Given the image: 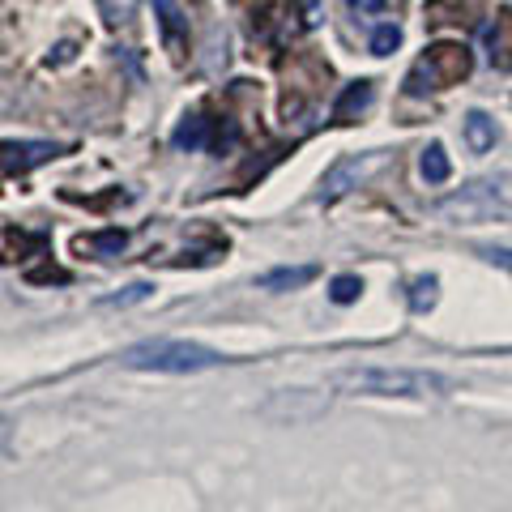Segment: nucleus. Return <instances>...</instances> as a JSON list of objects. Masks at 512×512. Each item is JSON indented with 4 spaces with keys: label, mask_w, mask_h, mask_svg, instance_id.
Returning a JSON list of instances; mask_svg holds the SVG:
<instances>
[{
    "label": "nucleus",
    "mask_w": 512,
    "mask_h": 512,
    "mask_svg": "<svg viewBox=\"0 0 512 512\" xmlns=\"http://www.w3.org/2000/svg\"><path fill=\"white\" fill-rule=\"evenodd\" d=\"M483 39H487V60L495 69H512V13H500L495 22H487Z\"/></svg>",
    "instance_id": "obj_8"
},
{
    "label": "nucleus",
    "mask_w": 512,
    "mask_h": 512,
    "mask_svg": "<svg viewBox=\"0 0 512 512\" xmlns=\"http://www.w3.org/2000/svg\"><path fill=\"white\" fill-rule=\"evenodd\" d=\"M372 99H376V86H372V82L346 86V90H342V99L333 103V120H338V124H350L355 116H363V111L372 107Z\"/></svg>",
    "instance_id": "obj_10"
},
{
    "label": "nucleus",
    "mask_w": 512,
    "mask_h": 512,
    "mask_svg": "<svg viewBox=\"0 0 512 512\" xmlns=\"http://www.w3.org/2000/svg\"><path fill=\"white\" fill-rule=\"evenodd\" d=\"M419 171H423L427 184H444L448 175H453V163H448V154H444L440 141H431V146L419 154Z\"/></svg>",
    "instance_id": "obj_13"
},
{
    "label": "nucleus",
    "mask_w": 512,
    "mask_h": 512,
    "mask_svg": "<svg viewBox=\"0 0 512 512\" xmlns=\"http://www.w3.org/2000/svg\"><path fill=\"white\" fill-rule=\"evenodd\" d=\"M154 13H158V30H163V43L171 56H184L188 47V18L180 13L175 0H154Z\"/></svg>",
    "instance_id": "obj_7"
},
{
    "label": "nucleus",
    "mask_w": 512,
    "mask_h": 512,
    "mask_svg": "<svg viewBox=\"0 0 512 512\" xmlns=\"http://www.w3.org/2000/svg\"><path fill=\"white\" fill-rule=\"evenodd\" d=\"M359 295H363V282H359L355 274L333 278V286H329V299H333V303H355Z\"/></svg>",
    "instance_id": "obj_19"
},
{
    "label": "nucleus",
    "mask_w": 512,
    "mask_h": 512,
    "mask_svg": "<svg viewBox=\"0 0 512 512\" xmlns=\"http://www.w3.org/2000/svg\"><path fill=\"white\" fill-rule=\"evenodd\" d=\"M483 256L491 265H504V269H512V252L508 248H483Z\"/></svg>",
    "instance_id": "obj_20"
},
{
    "label": "nucleus",
    "mask_w": 512,
    "mask_h": 512,
    "mask_svg": "<svg viewBox=\"0 0 512 512\" xmlns=\"http://www.w3.org/2000/svg\"><path fill=\"white\" fill-rule=\"evenodd\" d=\"M150 295H154L150 282H133V286H124L120 295H107L99 308H128V303H141V299H150Z\"/></svg>",
    "instance_id": "obj_18"
},
{
    "label": "nucleus",
    "mask_w": 512,
    "mask_h": 512,
    "mask_svg": "<svg viewBox=\"0 0 512 512\" xmlns=\"http://www.w3.org/2000/svg\"><path fill=\"white\" fill-rule=\"evenodd\" d=\"M124 367L133 372H163V376H192V372H210L222 363L218 350L197 346V342H180V338H158V342H141L120 355Z\"/></svg>",
    "instance_id": "obj_3"
},
{
    "label": "nucleus",
    "mask_w": 512,
    "mask_h": 512,
    "mask_svg": "<svg viewBox=\"0 0 512 512\" xmlns=\"http://www.w3.org/2000/svg\"><path fill=\"white\" fill-rule=\"evenodd\" d=\"M333 389L359 397H440L453 384L440 372H414V367H350L333 376Z\"/></svg>",
    "instance_id": "obj_1"
},
{
    "label": "nucleus",
    "mask_w": 512,
    "mask_h": 512,
    "mask_svg": "<svg viewBox=\"0 0 512 512\" xmlns=\"http://www.w3.org/2000/svg\"><path fill=\"white\" fill-rule=\"evenodd\" d=\"M171 141H175L180 150H205V146H214V137H210V120H205V116H184Z\"/></svg>",
    "instance_id": "obj_12"
},
{
    "label": "nucleus",
    "mask_w": 512,
    "mask_h": 512,
    "mask_svg": "<svg viewBox=\"0 0 512 512\" xmlns=\"http://www.w3.org/2000/svg\"><path fill=\"white\" fill-rule=\"evenodd\" d=\"M436 299H440V278L436 274H423V278L410 282V308L419 312V316L436 308Z\"/></svg>",
    "instance_id": "obj_14"
},
{
    "label": "nucleus",
    "mask_w": 512,
    "mask_h": 512,
    "mask_svg": "<svg viewBox=\"0 0 512 512\" xmlns=\"http://www.w3.org/2000/svg\"><path fill=\"white\" fill-rule=\"evenodd\" d=\"M94 5H99V13H103L107 26H128V22L137 18L141 0H94Z\"/></svg>",
    "instance_id": "obj_16"
},
{
    "label": "nucleus",
    "mask_w": 512,
    "mask_h": 512,
    "mask_svg": "<svg viewBox=\"0 0 512 512\" xmlns=\"http://www.w3.org/2000/svg\"><path fill=\"white\" fill-rule=\"evenodd\" d=\"M350 9H359V13H380L384 5H389V0H346Z\"/></svg>",
    "instance_id": "obj_21"
},
{
    "label": "nucleus",
    "mask_w": 512,
    "mask_h": 512,
    "mask_svg": "<svg viewBox=\"0 0 512 512\" xmlns=\"http://www.w3.org/2000/svg\"><path fill=\"white\" fill-rule=\"evenodd\" d=\"M60 150L47 146V141H0V184L13 180V175L35 171L47 158H56Z\"/></svg>",
    "instance_id": "obj_6"
},
{
    "label": "nucleus",
    "mask_w": 512,
    "mask_h": 512,
    "mask_svg": "<svg viewBox=\"0 0 512 512\" xmlns=\"http://www.w3.org/2000/svg\"><path fill=\"white\" fill-rule=\"evenodd\" d=\"M402 47V26H393V22H384L372 30V56H389Z\"/></svg>",
    "instance_id": "obj_17"
},
{
    "label": "nucleus",
    "mask_w": 512,
    "mask_h": 512,
    "mask_svg": "<svg viewBox=\"0 0 512 512\" xmlns=\"http://www.w3.org/2000/svg\"><path fill=\"white\" fill-rule=\"evenodd\" d=\"M436 218L448 227H483V222L512 218V171L487 175V180H474L453 197H444L436 205Z\"/></svg>",
    "instance_id": "obj_2"
},
{
    "label": "nucleus",
    "mask_w": 512,
    "mask_h": 512,
    "mask_svg": "<svg viewBox=\"0 0 512 512\" xmlns=\"http://www.w3.org/2000/svg\"><path fill=\"white\" fill-rule=\"evenodd\" d=\"M389 150H367V154H342L338 163L325 171V180H320V192L316 201H338L346 192H355L359 184H367L380 167H389Z\"/></svg>",
    "instance_id": "obj_5"
},
{
    "label": "nucleus",
    "mask_w": 512,
    "mask_h": 512,
    "mask_svg": "<svg viewBox=\"0 0 512 512\" xmlns=\"http://www.w3.org/2000/svg\"><path fill=\"white\" fill-rule=\"evenodd\" d=\"M316 274H320L316 265H282V269H269L265 278H256V286H261V291L282 295V291H295V286H308Z\"/></svg>",
    "instance_id": "obj_9"
},
{
    "label": "nucleus",
    "mask_w": 512,
    "mask_h": 512,
    "mask_svg": "<svg viewBox=\"0 0 512 512\" xmlns=\"http://www.w3.org/2000/svg\"><path fill=\"white\" fill-rule=\"evenodd\" d=\"M124 231H103V235H82L77 239V248L82 252H99V256H120L124 252Z\"/></svg>",
    "instance_id": "obj_15"
},
{
    "label": "nucleus",
    "mask_w": 512,
    "mask_h": 512,
    "mask_svg": "<svg viewBox=\"0 0 512 512\" xmlns=\"http://www.w3.org/2000/svg\"><path fill=\"white\" fill-rule=\"evenodd\" d=\"M495 137H500V128H495V120L487 111H470L466 116V146L474 154H487V150H495Z\"/></svg>",
    "instance_id": "obj_11"
},
{
    "label": "nucleus",
    "mask_w": 512,
    "mask_h": 512,
    "mask_svg": "<svg viewBox=\"0 0 512 512\" xmlns=\"http://www.w3.org/2000/svg\"><path fill=\"white\" fill-rule=\"evenodd\" d=\"M474 69V56L466 43H436L427 47V56L414 64L410 77H406V94H431V90H444V86H457L461 77H470Z\"/></svg>",
    "instance_id": "obj_4"
}]
</instances>
